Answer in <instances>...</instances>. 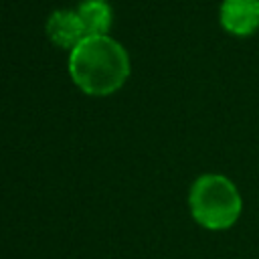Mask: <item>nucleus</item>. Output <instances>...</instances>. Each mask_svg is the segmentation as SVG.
I'll return each mask as SVG.
<instances>
[{"instance_id":"f257e3e1","label":"nucleus","mask_w":259,"mask_h":259,"mask_svg":"<svg viewBox=\"0 0 259 259\" xmlns=\"http://www.w3.org/2000/svg\"><path fill=\"white\" fill-rule=\"evenodd\" d=\"M69 73L85 93L109 95L117 91L130 75V57L125 49L103 36H85L73 47L69 57Z\"/></svg>"},{"instance_id":"f03ea898","label":"nucleus","mask_w":259,"mask_h":259,"mask_svg":"<svg viewBox=\"0 0 259 259\" xmlns=\"http://www.w3.org/2000/svg\"><path fill=\"white\" fill-rule=\"evenodd\" d=\"M192 219L208 231L231 229L243 210V198L235 182L223 174L198 176L188 192Z\"/></svg>"},{"instance_id":"7ed1b4c3","label":"nucleus","mask_w":259,"mask_h":259,"mask_svg":"<svg viewBox=\"0 0 259 259\" xmlns=\"http://www.w3.org/2000/svg\"><path fill=\"white\" fill-rule=\"evenodd\" d=\"M219 18L231 34H253L259 28V0H223Z\"/></svg>"},{"instance_id":"20e7f679","label":"nucleus","mask_w":259,"mask_h":259,"mask_svg":"<svg viewBox=\"0 0 259 259\" xmlns=\"http://www.w3.org/2000/svg\"><path fill=\"white\" fill-rule=\"evenodd\" d=\"M47 34L59 47H77L85 36L83 22L73 10H57L47 20Z\"/></svg>"},{"instance_id":"39448f33","label":"nucleus","mask_w":259,"mask_h":259,"mask_svg":"<svg viewBox=\"0 0 259 259\" xmlns=\"http://www.w3.org/2000/svg\"><path fill=\"white\" fill-rule=\"evenodd\" d=\"M87 36H103L111 24V8L105 0H83L77 8Z\"/></svg>"}]
</instances>
